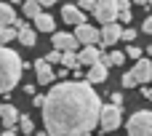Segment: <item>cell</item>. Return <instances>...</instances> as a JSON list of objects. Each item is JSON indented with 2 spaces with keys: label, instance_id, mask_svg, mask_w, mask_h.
Here are the masks:
<instances>
[{
  "label": "cell",
  "instance_id": "cell-1",
  "mask_svg": "<svg viewBox=\"0 0 152 136\" xmlns=\"http://www.w3.org/2000/svg\"><path fill=\"white\" fill-rule=\"evenodd\" d=\"M102 99L91 83L69 80L56 83L43 104V123L51 136H91L99 126Z\"/></svg>",
  "mask_w": 152,
  "mask_h": 136
},
{
  "label": "cell",
  "instance_id": "cell-2",
  "mask_svg": "<svg viewBox=\"0 0 152 136\" xmlns=\"http://www.w3.org/2000/svg\"><path fill=\"white\" fill-rule=\"evenodd\" d=\"M21 72H24V61L19 59V53L13 48H3L0 45V94L3 96H8L16 88Z\"/></svg>",
  "mask_w": 152,
  "mask_h": 136
},
{
  "label": "cell",
  "instance_id": "cell-3",
  "mask_svg": "<svg viewBox=\"0 0 152 136\" xmlns=\"http://www.w3.org/2000/svg\"><path fill=\"white\" fill-rule=\"evenodd\" d=\"M128 136H152V110H139L128 118Z\"/></svg>",
  "mask_w": 152,
  "mask_h": 136
},
{
  "label": "cell",
  "instance_id": "cell-4",
  "mask_svg": "<svg viewBox=\"0 0 152 136\" xmlns=\"http://www.w3.org/2000/svg\"><path fill=\"white\" fill-rule=\"evenodd\" d=\"M94 16L99 24H112L120 16V0H96Z\"/></svg>",
  "mask_w": 152,
  "mask_h": 136
},
{
  "label": "cell",
  "instance_id": "cell-5",
  "mask_svg": "<svg viewBox=\"0 0 152 136\" xmlns=\"http://www.w3.org/2000/svg\"><path fill=\"white\" fill-rule=\"evenodd\" d=\"M120 123H123V110H120V104H104V107H102V115H99L102 131H115V128H120Z\"/></svg>",
  "mask_w": 152,
  "mask_h": 136
},
{
  "label": "cell",
  "instance_id": "cell-6",
  "mask_svg": "<svg viewBox=\"0 0 152 136\" xmlns=\"http://www.w3.org/2000/svg\"><path fill=\"white\" fill-rule=\"evenodd\" d=\"M61 19H64L67 24L80 27V24H86V11H80L77 3H67V5H61Z\"/></svg>",
  "mask_w": 152,
  "mask_h": 136
},
{
  "label": "cell",
  "instance_id": "cell-7",
  "mask_svg": "<svg viewBox=\"0 0 152 136\" xmlns=\"http://www.w3.org/2000/svg\"><path fill=\"white\" fill-rule=\"evenodd\" d=\"M120 35H123V27H120L118 21L104 24L102 32H99V43H102V45H115V43L120 40Z\"/></svg>",
  "mask_w": 152,
  "mask_h": 136
},
{
  "label": "cell",
  "instance_id": "cell-8",
  "mask_svg": "<svg viewBox=\"0 0 152 136\" xmlns=\"http://www.w3.org/2000/svg\"><path fill=\"white\" fill-rule=\"evenodd\" d=\"M131 75L136 78V83H139V86H147V83L152 80V61H150V59H139V61L134 64Z\"/></svg>",
  "mask_w": 152,
  "mask_h": 136
},
{
  "label": "cell",
  "instance_id": "cell-9",
  "mask_svg": "<svg viewBox=\"0 0 152 136\" xmlns=\"http://www.w3.org/2000/svg\"><path fill=\"white\" fill-rule=\"evenodd\" d=\"M32 67H35V75H37V80H40V86H48V83H53V78H56V69H53V64H48L45 59H37Z\"/></svg>",
  "mask_w": 152,
  "mask_h": 136
},
{
  "label": "cell",
  "instance_id": "cell-10",
  "mask_svg": "<svg viewBox=\"0 0 152 136\" xmlns=\"http://www.w3.org/2000/svg\"><path fill=\"white\" fill-rule=\"evenodd\" d=\"M75 37L83 45H96L99 43V29L96 27H88V24H80V27H75Z\"/></svg>",
  "mask_w": 152,
  "mask_h": 136
},
{
  "label": "cell",
  "instance_id": "cell-11",
  "mask_svg": "<svg viewBox=\"0 0 152 136\" xmlns=\"http://www.w3.org/2000/svg\"><path fill=\"white\" fill-rule=\"evenodd\" d=\"M51 43H53V48H56V51H75V48L80 45V43H77V37H75V35H67V32H53Z\"/></svg>",
  "mask_w": 152,
  "mask_h": 136
},
{
  "label": "cell",
  "instance_id": "cell-12",
  "mask_svg": "<svg viewBox=\"0 0 152 136\" xmlns=\"http://www.w3.org/2000/svg\"><path fill=\"white\" fill-rule=\"evenodd\" d=\"M13 27L19 29V43L27 45V48H32V45H35V29H32L27 21H19V19L13 21Z\"/></svg>",
  "mask_w": 152,
  "mask_h": 136
},
{
  "label": "cell",
  "instance_id": "cell-13",
  "mask_svg": "<svg viewBox=\"0 0 152 136\" xmlns=\"http://www.w3.org/2000/svg\"><path fill=\"white\" fill-rule=\"evenodd\" d=\"M0 123L5 126V131L13 128V126L19 123V110H16L13 104H0Z\"/></svg>",
  "mask_w": 152,
  "mask_h": 136
},
{
  "label": "cell",
  "instance_id": "cell-14",
  "mask_svg": "<svg viewBox=\"0 0 152 136\" xmlns=\"http://www.w3.org/2000/svg\"><path fill=\"white\" fill-rule=\"evenodd\" d=\"M107 78H110V69H107L102 61L91 64V69H88V83H104Z\"/></svg>",
  "mask_w": 152,
  "mask_h": 136
},
{
  "label": "cell",
  "instance_id": "cell-15",
  "mask_svg": "<svg viewBox=\"0 0 152 136\" xmlns=\"http://www.w3.org/2000/svg\"><path fill=\"white\" fill-rule=\"evenodd\" d=\"M77 59H80V64H96L102 59V53H99L96 45H83V51L77 53Z\"/></svg>",
  "mask_w": 152,
  "mask_h": 136
},
{
  "label": "cell",
  "instance_id": "cell-16",
  "mask_svg": "<svg viewBox=\"0 0 152 136\" xmlns=\"http://www.w3.org/2000/svg\"><path fill=\"white\" fill-rule=\"evenodd\" d=\"M13 21H16L13 5H11V3H3V0H0V27H11Z\"/></svg>",
  "mask_w": 152,
  "mask_h": 136
},
{
  "label": "cell",
  "instance_id": "cell-17",
  "mask_svg": "<svg viewBox=\"0 0 152 136\" xmlns=\"http://www.w3.org/2000/svg\"><path fill=\"white\" fill-rule=\"evenodd\" d=\"M53 27H56V21H53L51 13H40V16H35V29H40V32H53Z\"/></svg>",
  "mask_w": 152,
  "mask_h": 136
},
{
  "label": "cell",
  "instance_id": "cell-18",
  "mask_svg": "<svg viewBox=\"0 0 152 136\" xmlns=\"http://www.w3.org/2000/svg\"><path fill=\"white\" fill-rule=\"evenodd\" d=\"M61 67H67V69H77V67H80L77 53H75V51H61Z\"/></svg>",
  "mask_w": 152,
  "mask_h": 136
},
{
  "label": "cell",
  "instance_id": "cell-19",
  "mask_svg": "<svg viewBox=\"0 0 152 136\" xmlns=\"http://www.w3.org/2000/svg\"><path fill=\"white\" fill-rule=\"evenodd\" d=\"M21 11H24V16H29V19H35V16H40V13H43V11H40V3H37V0H24Z\"/></svg>",
  "mask_w": 152,
  "mask_h": 136
},
{
  "label": "cell",
  "instance_id": "cell-20",
  "mask_svg": "<svg viewBox=\"0 0 152 136\" xmlns=\"http://www.w3.org/2000/svg\"><path fill=\"white\" fill-rule=\"evenodd\" d=\"M19 37V29L11 24V27H0V45H5V43H11V40H16Z\"/></svg>",
  "mask_w": 152,
  "mask_h": 136
},
{
  "label": "cell",
  "instance_id": "cell-21",
  "mask_svg": "<svg viewBox=\"0 0 152 136\" xmlns=\"http://www.w3.org/2000/svg\"><path fill=\"white\" fill-rule=\"evenodd\" d=\"M19 128H21V134H35V123H32V118L29 115H19Z\"/></svg>",
  "mask_w": 152,
  "mask_h": 136
},
{
  "label": "cell",
  "instance_id": "cell-22",
  "mask_svg": "<svg viewBox=\"0 0 152 136\" xmlns=\"http://www.w3.org/2000/svg\"><path fill=\"white\" fill-rule=\"evenodd\" d=\"M126 61V56H123V51H115V53H110V64L112 67H120Z\"/></svg>",
  "mask_w": 152,
  "mask_h": 136
},
{
  "label": "cell",
  "instance_id": "cell-23",
  "mask_svg": "<svg viewBox=\"0 0 152 136\" xmlns=\"http://www.w3.org/2000/svg\"><path fill=\"white\" fill-rule=\"evenodd\" d=\"M134 37H136V29H131V27H126L120 35V40H126V43H134Z\"/></svg>",
  "mask_w": 152,
  "mask_h": 136
},
{
  "label": "cell",
  "instance_id": "cell-24",
  "mask_svg": "<svg viewBox=\"0 0 152 136\" xmlns=\"http://www.w3.org/2000/svg\"><path fill=\"white\" fill-rule=\"evenodd\" d=\"M126 56H131V59H136V61H139V59H142V48L128 45V48H126Z\"/></svg>",
  "mask_w": 152,
  "mask_h": 136
},
{
  "label": "cell",
  "instance_id": "cell-25",
  "mask_svg": "<svg viewBox=\"0 0 152 136\" xmlns=\"http://www.w3.org/2000/svg\"><path fill=\"white\" fill-rule=\"evenodd\" d=\"M45 61H48V64H61V51H51V53L45 56Z\"/></svg>",
  "mask_w": 152,
  "mask_h": 136
},
{
  "label": "cell",
  "instance_id": "cell-26",
  "mask_svg": "<svg viewBox=\"0 0 152 136\" xmlns=\"http://www.w3.org/2000/svg\"><path fill=\"white\" fill-rule=\"evenodd\" d=\"M134 86H139L136 78H134L131 72H126V75H123V88H134Z\"/></svg>",
  "mask_w": 152,
  "mask_h": 136
},
{
  "label": "cell",
  "instance_id": "cell-27",
  "mask_svg": "<svg viewBox=\"0 0 152 136\" xmlns=\"http://www.w3.org/2000/svg\"><path fill=\"white\" fill-rule=\"evenodd\" d=\"M77 8H80V11H91V13H94L96 0H80V3H77Z\"/></svg>",
  "mask_w": 152,
  "mask_h": 136
},
{
  "label": "cell",
  "instance_id": "cell-28",
  "mask_svg": "<svg viewBox=\"0 0 152 136\" xmlns=\"http://www.w3.org/2000/svg\"><path fill=\"white\" fill-rule=\"evenodd\" d=\"M118 19H120L123 24H128V21H131L134 16H131V11H128V8H120V16H118Z\"/></svg>",
  "mask_w": 152,
  "mask_h": 136
},
{
  "label": "cell",
  "instance_id": "cell-29",
  "mask_svg": "<svg viewBox=\"0 0 152 136\" xmlns=\"http://www.w3.org/2000/svg\"><path fill=\"white\" fill-rule=\"evenodd\" d=\"M142 32H144V35H152V16H147V19H144V24H142Z\"/></svg>",
  "mask_w": 152,
  "mask_h": 136
},
{
  "label": "cell",
  "instance_id": "cell-30",
  "mask_svg": "<svg viewBox=\"0 0 152 136\" xmlns=\"http://www.w3.org/2000/svg\"><path fill=\"white\" fill-rule=\"evenodd\" d=\"M32 104H35V107H43V104H45V96H37V94H35V96H32Z\"/></svg>",
  "mask_w": 152,
  "mask_h": 136
},
{
  "label": "cell",
  "instance_id": "cell-31",
  "mask_svg": "<svg viewBox=\"0 0 152 136\" xmlns=\"http://www.w3.org/2000/svg\"><path fill=\"white\" fill-rule=\"evenodd\" d=\"M112 104H123V94H120V91L112 94Z\"/></svg>",
  "mask_w": 152,
  "mask_h": 136
},
{
  "label": "cell",
  "instance_id": "cell-32",
  "mask_svg": "<svg viewBox=\"0 0 152 136\" xmlns=\"http://www.w3.org/2000/svg\"><path fill=\"white\" fill-rule=\"evenodd\" d=\"M142 96H147V99H152V88H147V86H144V88H142Z\"/></svg>",
  "mask_w": 152,
  "mask_h": 136
},
{
  "label": "cell",
  "instance_id": "cell-33",
  "mask_svg": "<svg viewBox=\"0 0 152 136\" xmlns=\"http://www.w3.org/2000/svg\"><path fill=\"white\" fill-rule=\"evenodd\" d=\"M40 5H53V3H59V0H37Z\"/></svg>",
  "mask_w": 152,
  "mask_h": 136
},
{
  "label": "cell",
  "instance_id": "cell-34",
  "mask_svg": "<svg viewBox=\"0 0 152 136\" xmlns=\"http://www.w3.org/2000/svg\"><path fill=\"white\" fill-rule=\"evenodd\" d=\"M11 5H24V0H11Z\"/></svg>",
  "mask_w": 152,
  "mask_h": 136
},
{
  "label": "cell",
  "instance_id": "cell-35",
  "mask_svg": "<svg viewBox=\"0 0 152 136\" xmlns=\"http://www.w3.org/2000/svg\"><path fill=\"white\" fill-rule=\"evenodd\" d=\"M3 136H16V134H13V131H11V128H8V131H5V134H3Z\"/></svg>",
  "mask_w": 152,
  "mask_h": 136
},
{
  "label": "cell",
  "instance_id": "cell-36",
  "mask_svg": "<svg viewBox=\"0 0 152 136\" xmlns=\"http://www.w3.org/2000/svg\"><path fill=\"white\" fill-rule=\"evenodd\" d=\"M134 3H139V5H147V0H134Z\"/></svg>",
  "mask_w": 152,
  "mask_h": 136
},
{
  "label": "cell",
  "instance_id": "cell-37",
  "mask_svg": "<svg viewBox=\"0 0 152 136\" xmlns=\"http://www.w3.org/2000/svg\"><path fill=\"white\" fill-rule=\"evenodd\" d=\"M147 3H150V5H152V0H147Z\"/></svg>",
  "mask_w": 152,
  "mask_h": 136
},
{
  "label": "cell",
  "instance_id": "cell-38",
  "mask_svg": "<svg viewBox=\"0 0 152 136\" xmlns=\"http://www.w3.org/2000/svg\"><path fill=\"white\" fill-rule=\"evenodd\" d=\"M0 136H3V134H0Z\"/></svg>",
  "mask_w": 152,
  "mask_h": 136
}]
</instances>
